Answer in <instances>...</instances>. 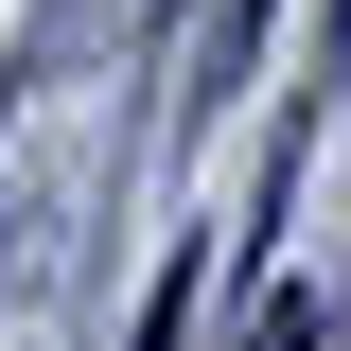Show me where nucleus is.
Returning <instances> with one entry per match:
<instances>
[{"instance_id": "1", "label": "nucleus", "mask_w": 351, "mask_h": 351, "mask_svg": "<svg viewBox=\"0 0 351 351\" xmlns=\"http://www.w3.org/2000/svg\"><path fill=\"white\" fill-rule=\"evenodd\" d=\"M246 351H316V299H299V281H263V299H246Z\"/></svg>"}]
</instances>
